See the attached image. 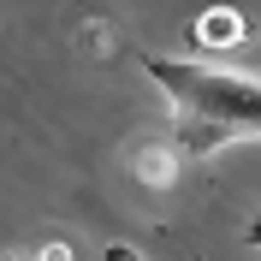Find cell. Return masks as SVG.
Instances as JSON below:
<instances>
[{"instance_id": "cell-2", "label": "cell", "mask_w": 261, "mask_h": 261, "mask_svg": "<svg viewBox=\"0 0 261 261\" xmlns=\"http://www.w3.org/2000/svg\"><path fill=\"white\" fill-rule=\"evenodd\" d=\"M196 48H238V42H244V12H231V6H214V12H202L196 18Z\"/></svg>"}, {"instance_id": "cell-4", "label": "cell", "mask_w": 261, "mask_h": 261, "mask_svg": "<svg viewBox=\"0 0 261 261\" xmlns=\"http://www.w3.org/2000/svg\"><path fill=\"white\" fill-rule=\"evenodd\" d=\"M101 261H143V255H137V249H130V244H113V249H107V255H101Z\"/></svg>"}, {"instance_id": "cell-1", "label": "cell", "mask_w": 261, "mask_h": 261, "mask_svg": "<svg viewBox=\"0 0 261 261\" xmlns=\"http://www.w3.org/2000/svg\"><path fill=\"white\" fill-rule=\"evenodd\" d=\"M143 71L172 101V148L184 161H202L238 137H261V77L220 71L208 60H161V54H148Z\"/></svg>"}, {"instance_id": "cell-3", "label": "cell", "mask_w": 261, "mask_h": 261, "mask_svg": "<svg viewBox=\"0 0 261 261\" xmlns=\"http://www.w3.org/2000/svg\"><path fill=\"white\" fill-rule=\"evenodd\" d=\"M137 172H143V184L166 190V184L178 178V148H143L137 154Z\"/></svg>"}]
</instances>
